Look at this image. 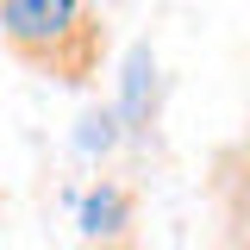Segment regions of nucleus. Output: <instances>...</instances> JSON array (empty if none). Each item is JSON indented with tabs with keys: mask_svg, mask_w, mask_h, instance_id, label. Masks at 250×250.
I'll return each instance as SVG.
<instances>
[{
	"mask_svg": "<svg viewBox=\"0 0 250 250\" xmlns=\"http://www.w3.org/2000/svg\"><path fill=\"white\" fill-rule=\"evenodd\" d=\"M0 44L44 82L94 88L113 31H106V13L82 0H0Z\"/></svg>",
	"mask_w": 250,
	"mask_h": 250,
	"instance_id": "f257e3e1",
	"label": "nucleus"
},
{
	"mask_svg": "<svg viewBox=\"0 0 250 250\" xmlns=\"http://www.w3.org/2000/svg\"><path fill=\"white\" fill-rule=\"evenodd\" d=\"M119 231H138V188L100 175L82 200V238H119Z\"/></svg>",
	"mask_w": 250,
	"mask_h": 250,
	"instance_id": "f03ea898",
	"label": "nucleus"
},
{
	"mask_svg": "<svg viewBox=\"0 0 250 250\" xmlns=\"http://www.w3.org/2000/svg\"><path fill=\"white\" fill-rule=\"evenodd\" d=\"M213 194H219V238H213V250H250L244 244V144H225L219 150Z\"/></svg>",
	"mask_w": 250,
	"mask_h": 250,
	"instance_id": "7ed1b4c3",
	"label": "nucleus"
},
{
	"mask_svg": "<svg viewBox=\"0 0 250 250\" xmlns=\"http://www.w3.org/2000/svg\"><path fill=\"white\" fill-rule=\"evenodd\" d=\"M119 113L131 119V131H144L156 119V57H150V44H138L131 62H125V106Z\"/></svg>",
	"mask_w": 250,
	"mask_h": 250,
	"instance_id": "20e7f679",
	"label": "nucleus"
},
{
	"mask_svg": "<svg viewBox=\"0 0 250 250\" xmlns=\"http://www.w3.org/2000/svg\"><path fill=\"white\" fill-rule=\"evenodd\" d=\"M82 250H144V231H119V238H82Z\"/></svg>",
	"mask_w": 250,
	"mask_h": 250,
	"instance_id": "39448f33",
	"label": "nucleus"
}]
</instances>
